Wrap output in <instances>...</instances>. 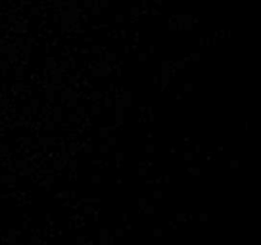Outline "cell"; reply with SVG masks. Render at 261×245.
Wrapping results in <instances>:
<instances>
[]
</instances>
